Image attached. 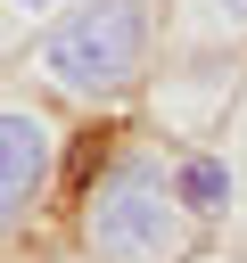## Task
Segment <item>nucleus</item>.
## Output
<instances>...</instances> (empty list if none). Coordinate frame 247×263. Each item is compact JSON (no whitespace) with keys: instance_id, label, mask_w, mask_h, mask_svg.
I'll use <instances>...</instances> for the list:
<instances>
[{"instance_id":"nucleus-3","label":"nucleus","mask_w":247,"mask_h":263,"mask_svg":"<svg viewBox=\"0 0 247 263\" xmlns=\"http://www.w3.org/2000/svg\"><path fill=\"white\" fill-rule=\"evenodd\" d=\"M58 164H66V123H58V99L41 90H0V247H16L49 189H58Z\"/></svg>"},{"instance_id":"nucleus-1","label":"nucleus","mask_w":247,"mask_h":263,"mask_svg":"<svg viewBox=\"0 0 247 263\" xmlns=\"http://www.w3.org/2000/svg\"><path fill=\"white\" fill-rule=\"evenodd\" d=\"M206 222L173 181V148L156 132H115L74 189V255L82 263H189Z\"/></svg>"},{"instance_id":"nucleus-4","label":"nucleus","mask_w":247,"mask_h":263,"mask_svg":"<svg viewBox=\"0 0 247 263\" xmlns=\"http://www.w3.org/2000/svg\"><path fill=\"white\" fill-rule=\"evenodd\" d=\"M165 49L173 58H231V49H247V0H173Z\"/></svg>"},{"instance_id":"nucleus-2","label":"nucleus","mask_w":247,"mask_h":263,"mask_svg":"<svg viewBox=\"0 0 247 263\" xmlns=\"http://www.w3.org/2000/svg\"><path fill=\"white\" fill-rule=\"evenodd\" d=\"M16 74L25 90L82 107V115L123 107L156 74V0H66L49 25L25 33Z\"/></svg>"},{"instance_id":"nucleus-5","label":"nucleus","mask_w":247,"mask_h":263,"mask_svg":"<svg viewBox=\"0 0 247 263\" xmlns=\"http://www.w3.org/2000/svg\"><path fill=\"white\" fill-rule=\"evenodd\" d=\"M173 181H181V197H189L198 222H214V214L231 205V189H239L231 156H214V148H173Z\"/></svg>"},{"instance_id":"nucleus-7","label":"nucleus","mask_w":247,"mask_h":263,"mask_svg":"<svg viewBox=\"0 0 247 263\" xmlns=\"http://www.w3.org/2000/svg\"><path fill=\"white\" fill-rule=\"evenodd\" d=\"M74 263H82V255H74Z\"/></svg>"},{"instance_id":"nucleus-6","label":"nucleus","mask_w":247,"mask_h":263,"mask_svg":"<svg viewBox=\"0 0 247 263\" xmlns=\"http://www.w3.org/2000/svg\"><path fill=\"white\" fill-rule=\"evenodd\" d=\"M66 0H0V41H25L33 25H49Z\"/></svg>"}]
</instances>
